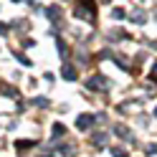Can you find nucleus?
Wrapping results in <instances>:
<instances>
[{"instance_id": "nucleus-1", "label": "nucleus", "mask_w": 157, "mask_h": 157, "mask_svg": "<svg viewBox=\"0 0 157 157\" xmlns=\"http://www.w3.org/2000/svg\"><path fill=\"white\" fill-rule=\"evenodd\" d=\"M76 15L78 18H91L94 15V0H81L76 8Z\"/></svg>"}, {"instance_id": "nucleus-2", "label": "nucleus", "mask_w": 157, "mask_h": 157, "mask_svg": "<svg viewBox=\"0 0 157 157\" xmlns=\"http://www.w3.org/2000/svg\"><path fill=\"white\" fill-rule=\"evenodd\" d=\"M104 84H106V78L104 76H94V78H89V81H86V86H89V89H104Z\"/></svg>"}, {"instance_id": "nucleus-3", "label": "nucleus", "mask_w": 157, "mask_h": 157, "mask_svg": "<svg viewBox=\"0 0 157 157\" xmlns=\"http://www.w3.org/2000/svg\"><path fill=\"white\" fill-rule=\"evenodd\" d=\"M91 124H94V117H91V114H84V117H78V129H89Z\"/></svg>"}, {"instance_id": "nucleus-4", "label": "nucleus", "mask_w": 157, "mask_h": 157, "mask_svg": "<svg viewBox=\"0 0 157 157\" xmlns=\"http://www.w3.org/2000/svg\"><path fill=\"white\" fill-rule=\"evenodd\" d=\"M61 74H63V78H68V81H71V78H76V71H74L71 66H63V71H61Z\"/></svg>"}, {"instance_id": "nucleus-5", "label": "nucleus", "mask_w": 157, "mask_h": 157, "mask_svg": "<svg viewBox=\"0 0 157 157\" xmlns=\"http://www.w3.org/2000/svg\"><path fill=\"white\" fill-rule=\"evenodd\" d=\"M114 157H127V150H119V147H114Z\"/></svg>"}, {"instance_id": "nucleus-6", "label": "nucleus", "mask_w": 157, "mask_h": 157, "mask_svg": "<svg viewBox=\"0 0 157 157\" xmlns=\"http://www.w3.org/2000/svg\"><path fill=\"white\" fill-rule=\"evenodd\" d=\"M53 134H56V137L63 134V124H56V127H53Z\"/></svg>"}, {"instance_id": "nucleus-7", "label": "nucleus", "mask_w": 157, "mask_h": 157, "mask_svg": "<svg viewBox=\"0 0 157 157\" xmlns=\"http://www.w3.org/2000/svg\"><path fill=\"white\" fill-rule=\"evenodd\" d=\"M155 114H157V112H155Z\"/></svg>"}]
</instances>
